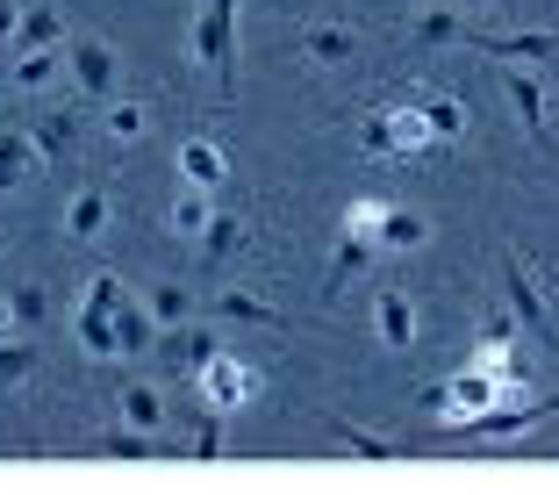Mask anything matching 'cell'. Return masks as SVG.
Returning a JSON list of instances; mask_svg holds the SVG:
<instances>
[{
    "label": "cell",
    "instance_id": "obj_14",
    "mask_svg": "<svg viewBox=\"0 0 559 495\" xmlns=\"http://www.w3.org/2000/svg\"><path fill=\"white\" fill-rule=\"evenodd\" d=\"M108 215H116V195H108V187H80V195H72V209H66V237H100L108 231Z\"/></svg>",
    "mask_w": 559,
    "mask_h": 495
},
{
    "label": "cell",
    "instance_id": "obj_26",
    "mask_svg": "<svg viewBox=\"0 0 559 495\" xmlns=\"http://www.w3.org/2000/svg\"><path fill=\"white\" fill-rule=\"evenodd\" d=\"M430 245V223L416 209H388V223H380V251H424Z\"/></svg>",
    "mask_w": 559,
    "mask_h": 495
},
{
    "label": "cell",
    "instance_id": "obj_29",
    "mask_svg": "<svg viewBox=\"0 0 559 495\" xmlns=\"http://www.w3.org/2000/svg\"><path fill=\"white\" fill-rule=\"evenodd\" d=\"M122 424H136V431H165V402H158V388H122Z\"/></svg>",
    "mask_w": 559,
    "mask_h": 495
},
{
    "label": "cell",
    "instance_id": "obj_12",
    "mask_svg": "<svg viewBox=\"0 0 559 495\" xmlns=\"http://www.w3.org/2000/svg\"><path fill=\"white\" fill-rule=\"evenodd\" d=\"M373 251H380V237H366V231H345V237H337V259H330V287H323V302L345 295V287L366 273V259H373Z\"/></svg>",
    "mask_w": 559,
    "mask_h": 495
},
{
    "label": "cell",
    "instance_id": "obj_10",
    "mask_svg": "<svg viewBox=\"0 0 559 495\" xmlns=\"http://www.w3.org/2000/svg\"><path fill=\"white\" fill-rule=\"evenodd\" d=\"M323 431H330V438H337V446L352 452V460H402V438H380V431L352 424L345 410H323Z\"/></svg>",
    "mask_w": 559,
    "mask_h": 495
},
{
    "label": "cell",
    "instance_id": "obj_5",
    "mask_svg": "<svg viewBox=\"0 0 559 495\" xmlns=\"http://www.w3.org/2000/svg\"><path fill=\"white\" fill-rule=\"evenodd\" d=\"M66 72L80 80L86 101H108V94H116V50L100 44V36H80V44L66 50Z\"/></svg>",
    "mask_w": 559,
    "mask_h": 495
},
{
    "label": "cell",
    "instance_id": "obj_38",
    "mask_svg": "<svg viewBox=\"0 0 559 495\" xmlns=\"http://www.w3.org/2000/svg\"><path fill=\"white\" fill-rule=\"evenodd\" d=\"M86 302H94V309H122L130 295H122V281H116V273H94V281H86Z\"/></svg>",
    "mask_w": 559,
    "mask_h": 495
},
{
    "label": "cell",
    "instance_id": "obj_22",
    "mask_svg": "<svg viewBox=\"0 0 559 495\" xmlns=\"http://www.w3.org/2000/svg\"><path fill=\"white\" fill-rule=\"evenodd\" d=\"M116 330H122V360L158 352V338H165V323H158V316H144V302H122V309H116Z\"/></svg>",
    "mask_w": 559,
    "mask_h": 495
},
{
    "label": "cell",
    "instance_id": "obj_30",
    "mask_svg": "<svg viewBox=\"0 0 559 495\" xmlns=\"http://www.w3.org/2000/svg\"><path fill=\"white\" fill-rule=\"evenodd\" d=\"M359 151H366V158H395V116H388V108H366Z\"/></svg>",
    "mask_w": 559,
    "mask_h": 495
},
{
    "label": "cell",
    "instance_id": "obj_25",
    "mask_svg": "<svg viewBox=\"0 0 559 495\" xmlns=\"http://www.w3.org/2000/svg\"><path fill=\"white\" fill-rule=\"evenodd\" d=\"M480 50L488 58H552L559 36L552 30H516V36H480Z\"/></svg>",
    "mask_w": 559,
    "mask_h": 495
},
{
    "label": "cell",
    "instance_id": "obj_35",
    "mask_svg": "<svg viewBox=\"0 0 559 495\" xmlns=\"http://www.w3.org/2000/svg\"><path fill=\"white\" fill-rule=\"evenodd\" d=\"M223 416H230V410H215V402H209V410H201V424H194V460L201 467L223 460Z\"/></svg>",
    "mask_w": 559,
    "mask_h": 495
},
{
    "label": "cell",
    "instance_id": "obj_18",
    "mask_svg": "<svg viewBox=\"0 0 559 495\" xmlns=\"http://www.w3.org/2000/svg\"><path fill=\"white\" fill-rule=\"evenodd\" d=\"M80 352L86 360H122V330H116V309H80Z\"/></svg>",
    "mask_w": 559,
    "mask_h": 495
},
{
    "label": "cell",
    "instance_id": "obj_15",
    "mask_svg": "<svg viewBox=\"0 0 559 495\" xmlns=\"http://www.w3.org/2000/svg\"><path fill=\"white\" fill-rule=\"evenodd\" d=\"M301 50H309L316 66H352V58H359V30H352V22H316V30L301 36Z\"/></svg>",
    "mask_w": 559,
    "mask_h": 495
},
{
    "label": "cell",
    "instance_id": "obj_21",
    "mask_svg": "<svg viewBox=\"0 0 559 495\" xmlns=\"http://www.w3.org/2000/svg\"><path fill=\"white\" fill-rule=\"evenodd\" d=\"M29 173H44V158H36L29 130H8V137H0V195H15Z\"/></svg>",
    "mask_w": 559,
    "mask_h": 495
},
{
    "label": "cell",
    "instance_id": "obj_32",
    "mask_svg": "<svg viewBox=\"0 0 559 495\" xmlns=\"http://www.w3.org/2000/svg\"><path fill=\"white\" fill-rule=\"evenodd\" d=\"M36 374V345H22V338H8L0 330V388H15V380Z\"/></svg>",
    "mask_w": 559,
    "mask_h": 495
},
{
    "label": "cell",
    "instance_id": "obj_19",
    "mask_svg": "<svg viewBox=\"0 0 559 495\" xmlns=\"http://www.w3.org/2000/svg\"><path fill=\"white\" fill-rule=\"evenodd\" d=\"M58 44H66V15H58L50 0H36V8H22L15 50H58Z\"/></svg>",
    "mask_w": 559,
    "mask_h": 495
},
{
    "label": "cell",
    "instance_id": "obj_41",
    "mask_svg": "<svg viewBox=\"0 0 559 495\" xmlns=\"http://www.w3.org/2000/svg\"><path fill=\"white\" fill-rule=\"evenodd\" d=\"M460 8H495V0H460Z\"/></svg>",
    "mask_w": 559,
    "mask_h": 495
},
{
    "label": "cell",
    "instance_id": "obj_36",
    "mask_svg": "<svg viewBox=\"0 0 559 495\" xmlns=\"http://www.w3.org/2000/svg\"><path fill=\"white\" fill-rule=\"evenodd\" d=\"M151 316H158V323H187V316H194V295H187V287H151Z\"/></svg>",
    "mask_w": 559,
    "mask_h": 495
},
{
    "label": "cell",
    "instance_id": "obj_11",
    "mask_svg": "<svg viewBox=\"0 0 559 495\" xmlns=\"http://www.w3.org/2000/svg\"><path fill=\"white\" fill-rule=\"evenodd\" d=\"M209 316H223V323H259V330L287 323V316H280L265 295H251V287H223V295H209Z\"/></svg>",
    "mask_w": 559,
    "mask_h": 495
},
{
    "label": "cell",
    "instance_id": "obj_13",
    "mask_svg": "<svg viewBox=\"0 0 559 495\" xmlns=\"http://www.w3.org/2000/svg\"><path fill=\"white\" fill-rule=\"evenodd\" d=\"M502 94H510V108H516V122H524V137L531 144H545V86L531 80V72H502Z\"/></svg>",
    "mask_w": 559,
    "mask_h": 495
},
{
    "label": "cell",
    "instance_id": "obj_39",
    "mask_svg": "<svg viewBox=\"0 0 559 495\" xmlns=\"http://www.w3.org/2000/svg\"><path fill=\"white\" fill-rule=\"evenodd\" d=\"M15 30H22V8H15V0H0V44H15Z\"/></svg>",
    "mask_w": 559,
    "mask_h": 495
},
{
    "label": "cell",
    "instance_id": "obj_40",
    "mask_svg": "<svg viewBox=\"0 0 559 495\" xmlns=\"http://www.w3.org/2000/svg\"><path fill=\"white\" fill-rule=\"evenodd\" d=\"M8 323H15V309H8V295H0V330H8Z\"/></svg>",
    "mask_w": 559,
    "mask_h": 495
},
{
    "label": "cell",
    "instance_id": "obj_28",
    "mask_svg": "<svg viewBox=\"0 0 559 495\" xmlns=\"http://www.w3.org/2000/svg\"><path fill=\"white\" fill-rule=\"evenodd\" d=\"M108 137H116V144H136V137H151V108L144 101H108Z\"/></svg>",
    "mask_w": 559,
    "mask_h": 495
},
{
    "label": "cell",
    "instance_id": "obj_7",
    "mask_svg": "<svg viewBox=\"0 0 559 495\" xmlns=\"http://www.w3.org/2000/svg\"><path fill=\"white\" fill-rule=\"evenodd\" d=\"M80 122H86V108H50V116H29L36 158H44V165H66L72 144H80Z\"/></svg>",
    "mask_w": 559,
    "mask_h": 495
},
{
    "label": "cell",
    "instance_id": "obj_4",
    "mask_svg": "<svg viewBox=\"0 0 559 495\" xmlns=\"http://www.w3.org/2000/svg\"><path fill=\"white\" fill-rule=\"evenodd\" d=\"M194 388H201V402H215V410H245V402L259 396V366L237 360V352H215V360L194 374Z\"/></svg>",
    "mask_w": 559,
    "mask_h": 495
},
{
    "label": "cell",
    "instance_id": "obj_20",
    "mask_svg": "<svg viewBox=\"0 0 559 495\" xmlns=\"http://www.w3.org/2000/svg\"><path fill=\"white\" fill-rule=\"evenodd\" d=\"M223 173H230V165H223V144H209V137H187L180 144V180L187 187H223Z\"/></svg>",
    "mask_w": 559,
    "mask_h": 495
},
{
    "label": "cell",
    "instance_id": "obj_37",
    "mask_svg": "<svg viewBox=\"0 0 559 495\" xmlns=\"http://www.w3.org/2000/svg\"><path fill=\"white\" fill-rule=\"evenodd\" d=\"M516 330H524L516 309H488V316H480V338H488V345H516Z\"/></svg>",
    "mask_w": 559,
    "mask_h": 495
},
{
    "label": "cell",
    "instance_id": "obj_1",
    "mask_svg": "<svg viewBox=\"0 0 559 495\" xmlns=\"http://www.w3.org/2000/svg\"><path fill=\"white\" fill-rule=\"evenodd\" d=\"M416 402H424V410L438 416V424H466V416H480V410H495V402H502V380H495L488 366H474V360H466V366H460L452 380H438V388H424Z\"/></svg>",
    "mask_w": 559,
    "mask_h": 495
},
{
    "label": "cell",
    "instance_id": "obj_23",
    "mask_svg": "<svg viewBox=\"0 0 559 495\" xmlns=\"http://www.w3.org/2000/svg\"><path fill=\"white\" fill-rule=\"evenodd\" d=\"M388 116H395V158H430V144H438V130H430L424 101H416V108H388Z\"/></svg>",
    "mask_w": 559,
    "mask_h": 495
},
{
    "label": "cell",
    "instance_id": "obj_33",
    "mask_svg": "<svg viewBox=\"0 0 559 495\" xmlns=\"http://www.w3.org/2000/svg\"><path fill=\"white\" fill-rule=\"evenodd\" d=\"M237 245H245V223H237V215H209V231H201V251H209V259H230Z\"/></svg>",
    "mask_w": 559,
    "mask_h": 495
},
{
    "label": "cell",
    "instance_id": "obj_16",
    "mask_svg": "<svg viewBox=\"0 0 559 495\" xmlns=\"http://www.w3.org/2000/svg\"><path fill=\"white\" fill-rule=\"evenodd\" d=\"M158 352H165V360H180L187 374H201V366L223 352V338H215V330H187V323H173V330L158 338Z\"/></svg>",
    "mask_w": 559,
    "mask_h": 495
},
{
    "label": "cell",
    "instance_id": "obj_6",
    "mask_svg": "<svg viewBox=\"0 0 559 495\" xmlns=\"http://www.w3.org/2000/svg\"><path fill=\"white\" fill-rule=\"evenodd\" d=\"M502 281H510V309L524 316V330H538L545 345L559 352V330H552V309H545V295H538V287H531V273H524V259H516V251H502Z\"/></svg>",
    "mask_w": 559,
    "mask_h": 495
},
{
    "label": "cell",
    "instance_id": "obj_9",
    "mask_svg": "<svg viewBox=\"0 0 559 495\" xmlns=\"http://www.w3.org/2000/svg\"><path fill=\"white\" fill-rule=\"evenodd\" d=\"M480 36H488V30H474V22L460 15V0H452V8H424V15L409 22V44H430V50H438V44H474L480 50Z\"/></svg>",
    "mask_w": 559,
    "mask_h": 495
},
{
    "label": "cell",
    "instance_id": "obj_8",
    "mask_svg": "<svg viewBox=\"0 0 559 495\" xmlns=\"http://www.w3.org/2000/svg\"><path fill=\"white\" fill-rule=\"evenodd\" d=\"M373 330L388 352H409L416 345V302L402 287H373Z\"/></svg>",
    "mask_w": 559,
    "mask_h": 495
},
{
    "label": "cell",
    "instance_id": "obj_3",
    "mask_svg": "<svg viewBox=\"0 0 559 495\" xmlns=\"http://www.w3.org/2000/svg\"><path fill=\"white\" fill-rule=\"evenodd\" d=\"M552 410H559L552 396H531V402H495V410L466 416V424H444V431H452V446H474V438H488V446H502V438H524V431H538V424H545Z\"/></svg>",
    "mask_w": 559,
    "mask_h": 495
},
{
    "label": "cell",
    "instance_id": "obj_17",
    "mask_svg": "<svg viewBox=\"0 0 559 495\" xmlns=\"http://www.w3.org/2000/svg\"><path fill=\"white\" fill-rule=\"evenodd\" d=\"M86 446H94L100 460H165V452H158V431H136V424H122V431H94Z\"/></svg>",
    "mask_w": 559,
    "mask_h": 495
},
{
    "label": "cell",
    "instance_id": "obj_31",
    "mask_svg": "<svg viewBox=\"0 0 559 495\" xmlns=\"http://www.w3.org/2000/svg\"><path fill=\"white\" fill-rule=\"evenodd\" d=\"M209 187H187V195L180 201H173V231H180V237H201V231H209Z\"/></svg>",
    "mask_w": 559,
    "mask_h": 495
},
{
    "label": "cell",
    "instance_id": "obj_27",
    "mask_svg": "<svg viewBox=\"0 0 559 495\" xmlns=\"http://www.w3.org/2000/svg\"><path fill=\"white\" fill-rule=\"evenodd\" d=\"M424 116H430V130H438V144H460V137H466V101L424 94Z\"/></svg>",
    "mask_w": 559,
    "mask_h": 495
},
{
    "label": "cell",
    "instance_id": "obj_34",
    "mask_svg": "<svg viewBox=\"0 0 559 495\" xmlns=\"http://www.w3.org/2000/svg\"><path fill=\"white\" fill-rule=\"evenodd\" d=\"M8 309H15V323H44L50 316V287H36V281H22V287H8Z\"/></svg>",
    "mask_w": 559,
    "mask_h": 495
},
{
    "label": "cell",
    "instance_id": "obj_24",
    "mask_svg": "<svg viewBox=\"0 0 559 495\" xmlns=\"http://www.w3.org/2000/svg\"><path fill=\"white\" fill-rule=\"evenodd\" d=\"M58 72H66V44L58 50H15V86L22 94H44Z\"/></svg>",
    "mask_w": 559,
    "mask_h": 495
},
{
    "label": "cell",
    "instance_id": "obj_2",
    "mask_svg": "<svg viewBox=\"0 0 559 495\" xmlns=\"http://www.w3.org/2000/svg\"><path fill=\"white\" fill-rule=\"evenodd\" d=\"M194 58L215 72L223 101L237 94V0H209L194 15Z\"/></svg>",
    "mask_w": 559,
    "mask_h": 495
}]
</instances>
